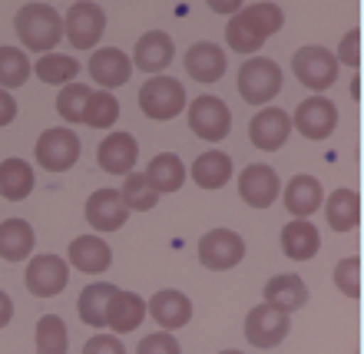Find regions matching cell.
Here are the masks:
<instances>
[{
    "instance_id": "obj_1",
    "label": "cell",
    "mask_w": 364,
    "mask_h": 354,
    "mask_svg": "<svg viewBox=\"0 0 364 354\" xmlns=\"http://www.w3.org/2000/svg\"><path fill=\"white\" fill-rule=\"evenodd\" d=\"M285 23V14L278 4L272 0H262V4H249V7H242L235 17L229 20V27H225V40H229V47L235 53H259L262 43L278 33Z\"/></svg>"
},
{
    "instance_id": "obj_2",
    "label": "cell",
    "mask_w": 364,
    "mask_h": 354,
    "mask_svg": "<svg viewBox=\"0 0 364 354\" xmlns=\"http://www.w3.org/2000/svg\"><path fill=\"white\" fill-rule=\"evenodd\" d=\"M14 30H17L20 43L27 50L50 53L63 40V17L50 4H23L14 17Z\"/></svg>"
},
{
    "instance_id": "obj_3",
    "label": "cell",
    "mask_w": 364,
    "mask_h": 354,
    "mask_svg": "<svg viewBox=\"0 0 364 354\" xmlns=\"http://www.w3.org/2000/svg\"><path fill=\"white\" fill-rule=\"evenodd\" d=\"M282 90V67L269 57H249L239 70V93L249 106L272 103Z\"/></svg>"
},
{
    "instance_id": "obj_4",
    "label": "cell",
    "mask_w": 364,
    "mask_h": 354,
    "mask_svg": "<svg viewBox=\"0 0 364 354\" xmlns=\"http://www.w3.org/2000/svg\"><path fill=\"white\" fill-rule=\"evenodd\" d=\"M139 109L149 119L163 123V119H176L186 109V87L173 77H153L146 80L139 90Z\"/></svg>"
},
{
    "instance_id": "obj_5",
    "label": "cell",
    "mask_w": 364,
    "mask_h": 354,
    "mask_svg": "<svg viewBox=\"0 0 364 354\" xmlns=\"http://www.w3.org/2000/svg\"><path fill=\"white\" fill-rule=\"evenodd\" d=\"M106 30V14L93 0H77L70 4L67 17H63V33H67L73 50H93Z\"/></svg>"
},
{
    "instance_id": "obj_6",
    "label": "cell",
    "mask_w": 364,
    "mask_h": 354,
    "mask_svg": "<svg viewBox=\"0 0 364 354\" xmlns=\"http://www.w3.org/2000/svg\"><path fill=\"white\" fill-rule=\"evenodd\" d=\"M189 129L205 143H219L232 129V109L219 96H196L189 103Z\"/></svg>"
},
{
    "instance_id": "obj_7",
    "label": "cell",
    "mask_w": 364,
    "mask_h": 354,
    "mask_svg": "<svg viewBox=\"0 0 364 354\" xmlns=\"http://www.w3.org/2000/svg\"><path fill=\"white\" fill-rule=\"evenodd\" d=\"M291 70H295L298 83H305L315 93H325L331 83L338 80V60L331 50L325 47H301L291 57Z\"/></svg>"
},
{
    "instance_id": "obj_8",
    "label": "cell",
    "mask_w": 364,
    "mask_h": 354,
    "mask_svg": "<svg viewBox=\"0 0 364 354\" xmlns=\"http://www.w3.org/2000/svg\"><path fill=\"white\" fill-rule=\"evenodd\" d=\"M80 159V136L73 129H47L37 139V166L47 173H67Z\"/></svg>"
},
{
    "instance_id": "obj_9",
    "label": "cell",
    "mask_w": 364,
    "mask_h": 354,
    "mask_svg": "<svg viewBox=\"0 0 364 354\" xmlns=\"http://www.w3.org/2000/svg\"><path fill=\"white\" fill-rule=\"evenodd\" d=\"M245 259V242L232 229H212L199 239V262L212 272H229Z\"/></svg>"
},
{
    "instance_id": "obj_10",
    "label": "cell",
    "mask_w": 364,
    "mask_h": 354,
    "mask_svg": "<svg viewBox=\"0 0 364 354\" xmlns=\"http://www.w3.org/2000/svg\"><path fill=\"white\" fill-rule=\"evenodd\" d=\"M288 328H291V318L285 311H278L272 305H255L245 318V338H249V345L255 348H275L282 345L288 338Z\"/></svg>"
},
{
    "instance_id": "obj_11",
    "label": "cell",
    "mask_w": 364,
    "mask_h": 354,
    "mask_svg": "<svg viewBox=\"0 0 364 354\" xmlns=\"http://www.w3.org/2000/svg\"><path fill=\"white\" fill-rule=\"evenodd\" d=\"M23 281H27V291L33 298H53L67 288L70 265L60 255H37V259H30Z\"/></svg>"
},
{
    "instance_id": "obj_12",
    "label": "cell",
    "mask_w": 364,
    "mask_h": 354,
    "mask_svg": "<svg viewBox=\"0 0 364 354\" xmlns=\"http://www.w3.org/2000/svg\"><path fill=\"white\" fill-rule=\"evenodd\" d=\"M288 136H291V116L285 109H278V106H265L259 113L252 116L249 123V139L255 149L262 153H275L282 146L288 143Z\"/></svg>"
},
{
    "instance_id": "obj_13",
    "label": "cell",
    "mask_w": 364,
    "mask_h": 354,
    "mask_svg": "<svg viewBox=\"0 0 364 354\" xmlns=\"http://www.w3.org/2000/svg\"><path fill=\"white\" fill-rule=\"evenodd\" d=\"M278 189H282L278 173L265 163L245 166L239 176V195L245 205H252V209H269V205H275Z\"/></svg>"
},
{
    "instance_id": "obj_14",
    "label": "cell",
    "mask_w": 364,
    "mask_h": 354,
    "mask_svg": "<svg viewBox=\"0 0 364 354\" xmlns=\"http://www.w3.org/2000/svg\"><path fill=\"white\" fill-rule=\"evenodd\" d=\"M291 126L308 139H328L338 126V106L328 96H311L295 109Z\"/></svg>"
},
{
    "instance_id": "obj_15",
    "label": "cell",
    "mask_w": 364,
    "mask_h": 354,
    "mask_svg": "<svg viewBox=\"0 0 364 354\" xmlns=\"http://www.w3.org/2000/svg\"><path fill=\"white\" fill-rule=\"evenodd\" d=\"M100 169L109 176H129L136 159H139V143L129 133H109L96 149Z\"/></svg>"
},
{
    "instance_id": "obj_16",
    "label": "cell",
    "mask_w": 364,
    "mask_h": 354,
    "mask_svg": "<svg viewBox=\"0 0 364 354\" xmlns=\"http://www.w3.org/2000/svg\"><path fill=\"white\" fill-rule=\"evenodd\" d=\"M173 53H176V43L166 30H149L143 37L136 40V50H133V67H139L143 73H163L169 63H173Z\"/></svg>"
},
{
    "instance_id": "obj_17",
    "label": "cell",
    "mask_w": 364,
    "mask_h": 354,
    "mask_svg": "<svg viewBox=\"0 0 364 354\" xmlns=\"http://www.w3.org/2000/svg\"><path fill=\"white\" fill-rule=\"evenodd\" d=\"M129 219V209L123 205L116 189H96L87 199V222L96 232H116Z\"/></svg>"
},
{
    "instance_id": "obj_18",
    "label": "cell",
    "mask_w": 364,
    "mask_h": 354,
    "mask_svg": "<svg viewBox=\"0 0 364 354\" xmlns=\"http://www.w3.org/2000/svg\"><path fill=\"white\" fill-rule=\"evenodd\" d=\"M146 311H149V318H153V321H159V328H163V331H169V335H173L176 328L189 325L192 301L182 295V291H176V288H163V291H156V295L149 298Z\"/></svg>"
},
{
    "instance_id": "obj_19",
    "label": "cell",
    "mask_w": 364,
    "mask_h": 354,
    "mask_svg": "<svg viewBox=\"0 0 364 354\" xmlns=\"http://www.w3.org/2000/svg\"><path fill=\"white\" fill-rule=\"evenodd\" d=\"M90 77L109 93L113 87H123L133 77V63L119 47H103L90 57Z\"/></svg>"
},
{
    "instance_id": "obj_20",
    "label": "cell",
    "mask_w": 364,
    "mask_h": 354,
    "mask_svg": "<svg viewBox=\"0 0 364 354\" xmlns=\"http://www.w3.org/2000/svg\"><path fill=\"white\" fill-rule=\"evenodd\" d=\"M225 53H222L219 43H209V40H202V43H192L189 53H186V73L192 80H199V83H219L222 73H225Z\"/></svg>"
},
{
    "instance_id": "obj_21",
    "label": "cell",
    "mask_w": 364,
    "mask_h": 354,
    "mask_svg": "<svg viewBox=\"0 0 364 354\" xmlns=\"http://www.w3.org/2000/svg\"><path fill=\"white\" fill-rule=\"evenodd\" d=\"M146 318V301L133 291H119L116 288L109 305H106V325L113 328V335H129L136 328L143 325Z\"/></svg>"
},
{
    "instance_id": "obj_22",
    "label": "cell",
    "mask_w": 364,
    "mask_h": 354,
    "mask_svg": "<svg viewBox=\"0 0 364 354\" xmlns=\"http://www.w3.org/2000/svg\"><path fill=\"white\" fill-rule=\"evenodd\" d=\"M67 265L87 272V275H103L109 262H113V252L106 245L100 235H80V239L70 242V252H67Z\"/></svg>"
},
{
    "instance_id": "obj_23",
    "label": "cell",
    "mask_w": 364,
    "mask_h": 354,
    "mask_svg": "<svg viewBox=\"0 0 364 354\" xmlns=\"http://www.w3.org/2000/svg\"><path fill=\"white\" fill-rule=\"evenodd\" d=\"M325 202V192H321V182L315 176H301L298 173L295 179L285 186V209L295 215V219H311Z\"/></svg>"
},
{
    "instance_id": "obj_24",
    "label": "cell",
    "mask_w": 364,
    "mask_h": 354,
    "mask_svg": "<svg viewBox=\"0 0 364 354\" xmlns=\"http://www.w3.org/2000/svg\"><path fill=\"white\" fill-rule=\"evenodd\" d=\"M318 249H321V239H318V229L308 219H291L285 229H282V252H285L291 262L315 259Z\"/></svg>"
},
{
    "instance_id": "obj_25",
    "label": "cell",
    "mask_w": 364,
    "mask_h": 354,
    "mask_svg": "<svg viewBox=\"0 0 364 354\" xmlns=\"http://www.w3.org/2000/svg\"><path fill=\"white\" fill-rule=\"evenodd\" d=\"M265 305L278 308V311H285V315H291V311H298V308L308 301V285L301 281L298 275H275L269 278V285H265Z\"/></svg>"
},
{
    "instance_id": "obj_26",
    "label": "cell",
    "mask_w": 364,
    "mask_h": 354,
    "mask_svg": "<svg viewBox=\"0 0 364 354\" xmlns=\"http://www.w3.org/2000/svg\"><path fill=\"white\" fill-rule=\"evenodd\" d=\"M325 205V219L328 225L335 232H351L358 229V222H361V199H358L355 189H335L328 195Z\"/></svg>"
},
{
    "instance_id": "obj_27",
    "label": "cell",
    "mask_w": 364,
    "mask_h": 354,
    "mask_svg": "<svg viewBox=\"0 0 364 354\" xmlns=\"http://www.w3.org/2000/svg\"><path fill=\"white\" fill-rule=\"evenodd\" d=\"M33 252V225L27 219H4L0 222V259L23 262Z\"/></svg>"
},
{
    "instance_id": "obj_28",
    "label": "cell",
    "mask_w": 364,
    "mask_h": 354,
    "mask_svg": "<svg viewBox=\"0 0 364 354\" xmlns=\"http://www.w3.org/2000/svg\"><path fill=\"white\" fill-rule=\"evenodd\" d=\"M33 192V166L27 159H4L0 163V195L10 202H23Z\"/></svg>"
},
{
    "instance_id": "obj_29",
    "label": "cell",
    "mask_w": 364,
    "mask_h": 354,
    "mask_svg": "<svg viewBox=\"0 0 364 354\" xmlns=\"http://www.w3.org/2000/svg\"><path fill=\"white\" fill-rule=\"evenodd\" d=\"M143 176L159 195L163 192H179L182 182H186V166H182V159L176 153H159Z\"/></svg>"
},
{
    "instance_id": "obj_30",
    "label": "cell",
    "mask_w": 364,
    "mask_h": 354,
    "mask_svg": "<svg viewBox=\"0 0 364 354\" xmlns=\"http://www.w3.org/2000/svg\"><path fill=\"white\" fill-rule=\"evenodd\" d=\"M192 179L199 189H222L232 179V159L219 149H209L192 163Z\"/></svg>"
},
{
    "instance_id": "obj_31",
    "label": "cell",
    "mask_w": 364,
    "mask_h": 354,
    "mask_svg": "<svg viewBox=\"0 0 364 354\" xmlns=\"http://www.w3.org/2000/svg\"><path fill=\"white\" fill-rule=\"evenodd\" d=\"M113 291H116V285H109V281H96V285L83 288V295L77 301L80 321L93 328H106V305H109Z\"/></svg>"
},
{
    "instance_id": "obj_32",
    "label": "cell",
    "mask_w": 364,
    "mask_h": 354,
    "mask_svg": "<svg viewBox=\"0 0 364 354\" xmlns=\"http://www.w3.org/2000/svg\"><path fill=\"white\" fill-rule=\"evenodd\" d=\"M80 73V60L77 57H63V53H43L37 60V77L43 83H53V87H70L77 83Z\"/></svg>"
},
{
    "instance_id": "obj_33",
    "label": "cell",
    "mask_w": 364,
    "mask_h": 354,
    "mask_svg": "<svg viewBox=\"0 0 364 354\" xmlns=\"http://www.w3.org/2000/svg\"><path fill=\"white\" fill-rule=\"evenodd\" d=\"M33 73L27 53L20 47H0V90H17L23 87Z\"/></svg>"
},
{
    "instance_id": "obj_34",
    "label": "cell",
    "mask_w": 364,
    "mask_h": 354,
    "mask_svg": "<svg viewBox=\"0 0 364 354\" xmlns=\"http://www.w3.org/2000/svg\"><path fill=\"white\" fill-rule=\"evenodd\" d=\"M67 325L60 315H43L37 321V338H33V348L37 354H67Z\"/></svg>"
},
{
    "instance_id": "obj_35",
    "label": "cell",
    "mask_w": 364,
    "mask_h": 354,
    "mask_svg": "<svg viewBox=\"0 0 364 354\" xmlns=\"http://www.w3.org/2000/svg\"><path fill=\"white\" fill-rule=\"evenodd\" d=\"M119 199L129 212H149L156 209V202H159V192L146 182L143 173H129L123 182V189H119Z\"/></svg>"
},
{
    "instance_id": "obj_36",
    "label": "cell",
    "mask_w": 364,
    "mask_h": 354,
    "mask_svg": "<svg viewBox=\"0 0 364 354\" xmlns=\"http://www.w3.org/2000/svg\"><path fill=\"white\" fill-rule=\"evenodd\" d=\"M116 116H119V100L113 93H90L87 100V113H83V123L93 126V129H109L116 123Z\"/></svg>"
},
{
    "instance_id": "obj_37",
    "label": "cell",
    "mask_w": 364,
    "mask_h": 354,
    "mask_svg": "<svg viewBox=\"0 0 364 354\" xmlns=\"http://www.w3.org/2000/svg\"><path fill=\"white\" fill-rule=\"evenodd\" d=\"M87 100H90V87H87V83H70V87H60L57 113L63 116L67 123H83Z\"/></svg>"
},
{
    "instance_id": "obj_38",
    "label": "cell",
    "mask_w": 364,
    "mask_h": 354,
    "mask_svg": "<svg viewBox=\"0 0 364 354\" xmlns=\"http://www.w3.org/2000/svg\"><path fill=\"white\" fill-rule=\"evenodd\" d=\"M335 285L341 295L348 298H361V259L351 255V259H341L335 265Z\"/></svg>"
},
{
    "instance_id": "obj_39",
    "label": "cell",
    "mask_w": 364,
    "mask_h": 354,
    "mask_svg": "<svg viewBox=\"0 0 364 354\" xmlns=\"http://www.w3.org/2000/svg\"><path fill=\"white\" fill-rule=\"evenodd\" d=\"M136 354H182V348L169 331H156V335H146L143 341H139Z\"/></svg>"
},
{
    "instance_id": "obj_40",
    "label": "cell",
    "mask_w": 364,
    "mask_h": 354,
    "mask_svg": "<svg viewBox=\"0 0 364 354\" xmlns=\"http://www.w3.org/2000/svg\"><path fill=\"white\" fill-rule=\"evenodd\" d=\"M338 63H345V67L358 70V63H361V30H348L345 37H341V47H338Z\"/></svg>"
},
{
    "instance_id": "obj_41",
    "label": "cell",
    "mask_w": 364,
    "mask_h": 354,
    "mask_svg": "<svg viewBox=\"0 0 364 354\" xmlns=\"http://www.w3.org/2000/svg\"><path fill=\"white\" fill-rule=\"evenodd\" d=\"M83 354H126V348L116 335H96L83 345Z\"/></svg>"
},
{
    "instance_id": "obj_42",
    "label": "cell",
    "mask_w": 364,
    "mask_h": 354,
    "mask_svg": "<svg viewBox=\"0 0 364 354\" xmlns=\"http://www.w3.org/2000/svg\"><path fill=\"white\" fill-rule=\"evenodd\" d=\"M14 116H17V100L7 90H0V126H10Z\"/></svg>"
},
{
    "instance_id": "obj_43",
    "label": "cell",
    "mask_w": 364,
    "mask_h": 354,
    "mask_svg": "<svg viewBox=\"0 0 364 354\" xmlns=\"http://www.w3.org/2000/svg\"><path fill=\"white\" fill-rule=\"evenodd\" d=\"M209 7L215 10V14H232V17H235L245 4H242V0H209Z\"/></svg>"
},
{
    "instance_id": "obj_44",
    "label": "cell",
    "mask_w": 364,
    "mask_h": 354,
    "mask_svg": "<svg viewBox=\"0 0 364 354\" xmlns=\"http://www.w3.org/2000/svg\"><path fill=\"white\" fill-rule=\"evenodd\" d=\"M10 318H14V301H10L7 291H0V328H7Z\"/></svg>"
},
{
    "instance_id": "obj_45",
    "label": "cell",
    "mask_w": 364,
    "mask_h": 354,
    "mask_svg": "<svg viewBox=\"0 0 364 354\" xmlns=\"http://www.w3.org/2000/svg\"><path fill=\"white\" fill-rule=\"evenodd\" d=\"M222 354H242V351H235V348H229V351H222Z\"/></svg>"
}]
</instances>
